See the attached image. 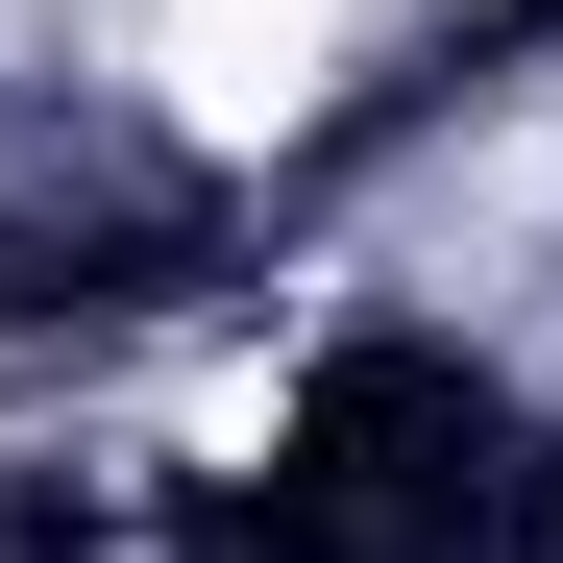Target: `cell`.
<instances>
[{
  "label": "cell",
  "mask_w": 563,
  "mask_h": 563,
  "mask_svg": "<svg viewBox=\"0 0 563 563\" xmlns=\"http://www.w3.org/2000/svg\"><path fill=\"white\" fill-rule=\"evenodd\" d=\"M319 74H343V0H147V99L197 123V147L319 123Z\"/></svg>",
  "instance_id": "1"
}]
</instances>
